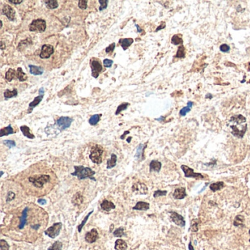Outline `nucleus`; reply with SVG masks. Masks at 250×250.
I'll return each mask as SVG.
<instances>
[{
    "label": "nucleus",
    "mask_w": 250,
    "mask_h": 250,
    "mask_svg": "<svg viewBox=\"0 0 250 250\" xmlns=\"http://www.w3.org/2000/svg\"><path fill=\"white\" fill-rule=\"evenodd\" d=\"M29 183V193H33V190L37 189L36 196H43L54 186L51 175L45 173L33 174L27 177L26 181L23 184Z\"/></svg>",
    "instance_id": "nucleus-1"
},
{
    "label": "nucleus",
    "mask_w": 250,
    "mask_h": 250,
    "mask_svg": "<svg viewBox=\"0 0 250 250\" xmlns=\"http://www.w3.org/2000/svg\"><path fill=\"white\" fill-rule=\"evenodd\" d=\"M229 122H231L230 128L232 129V134L235 137L242 139L247 130L246 117L242 114H238L231 117Z\"/></svg>",
    "instance_id": "nucleus-2"
},
{
    "label": "nucleus",
    "mask_w": 250,
    "mask_h": 250,
    "mask_svg": "<svg viewBox=\"0 0 250 250\" xmlns=\"http://www.w3.org/2000/svg\"><path fill=\"white\" fill-rule=\"evenodd\" d=\"M74 169L75 171L73 173H71V175L76 176L79 180L89 178L95 181V179L93 177L95 172L92 170L91 168L85 167L84 166H74Z\"/></svg>",
    "instance_id": "nucleus-3"
},
{
    "label": "nucleus",
    "mask_w": 250,
    "mask_h": 250,
    "mask_svg": "<svg viewBox=\"0 0 250 250\" xmlns=\"http://www.w3.org/2000/svg\"><path fill=\"white\" fill-rule=\"evenodd\" d=\"M103 149L99 144H95L91 147L89 158L93 163L100 164L102 162V155H103Z\"/></svg>",
    "instance_id": "nucleus-4"
},
{
    "label": "nucleus",
    "mask_w": 250,
    "mask_h": 250,
    "mask_svg": "<svg viewBox=\"0 0 250 250\" xmlns=\"http://www.w3.org/2000/svg\"><path fill=\"white\" fill-rule=\"evenodd\" d=\"M45 29H46V22L42 18L33 20L29 26V29L31 32H43L45 30Z\"/></svg>",
    "instance_id": "nucleus-5"
},
{
    "label": "nucleus",
    "mask_w": 250,
    "mask_h": 250,
    "mask_svg": "<svg viewBox=\"0 0 250 250\" xmlns=\"http://www.w3.org/2000/svg\"><path fill=\"white\" fill-rule=\"evenodd\" d=\"M62 224L61 222L54 223L52 226H51L48 229H45L44 233L51 238H55L56 236L59 235L61 229H62Z\"/></svg>",
    "instance_id": "nucleus-6"
},
{
    "label": "nucleus",
    "mask_w": 250,
    "mask_h": 250,
    "mask_svg": "<svg viewBox=\"0 0 250 250\" xmlns=\"http://www.w3.org/2000/svg\"><path fill=\"white\" fill-rule=\"evenodd\" d=\"M90 67L92 70V76L95 78H98L102 71V65L100 61L96 58H92L90 59Z\"/></svg>",
    "instance_id": "nucleus-7"
},
{
    "label": "nucleus",
    "mask_w": 250,
    "mask_h": 250,
    "mask_svg": "<svg viewBox=\"0 0 250 250\" xmlns=\"http://www.w3.org/2000/svg\"><path fill=\"white\" fill-rule=\"evenodd\" d=\"M73 120V119L69 117H60L56 120L55 125L57 126L59 131H62V130L68 128L71 125Z\"/></svg>",
    "instance_id": "nucleus-8"
},
{
    "label": "nucleus",
    "mask_w": 250,
    "mask_h": 250,
    "mask_svg": "<svg viewBox=\"0 0 250 250\" xmlns=\"http://www.w3.org/2000/svg\"><path fill=\"white\" fill-rule=\"evenodd\" d=\"M181 169L183 171V172H184L185 177H194V178L197 179V180H199V179H200V180L204 179V176L202 174L196 173V172H194V169L188 167L186 165H181Z\"/></svg>",
    "instance_id": "nucleus-9"
},
{
    "label": "nucleus",
    "mask_w": 250,
    "mask_h": 250,
    "mask_svg": "<svg viewBox=\"0 0 250 250\" xmlns=\"http://www.w3.org/2000/svg\"><path fill=\"white\" fill-rule=\"evenodd\" d=\"M54 47L49 44H44L42 45L41 51L40 53V57L41 59H48L54 54Z\"/></svg>",
    "instance_id": "nucleus-10"
},
{
    "label": "nucleus",
    "mask_w": 250,
    "mask_h": 250,
    "mask_svg": "<svg viewBox=\"0 0 250 250\" xmlns=\"http://www.w3.org/2000/svg\"><path fill=\"white\" fill-rule=\"evenodd\" d=\"M1 13L6 15L7 18L11 21H14L15 18V11L8 4H4L1 10Z\"/></svg>",
    "instance_id": "nucleus-11"
},
{
    "label": "nucleus",
    "mask_w": 250,
    "mask_h": 250,
    "mask_svg": "<svg viewBox=\"0 0 250 250\" xmlns=\"http://www.w3.org/2000/svg\"><path fill=\"white\" fill-rule=\"evenodd\" d=\"M170 217L172 221H173L175 224L180 227H184L185 225V221L184 220V218L181 216V215L178 214L176 212H171L170 213Z\"/></svg>",
    "instance_id": "nucleus-12"
},
{
    "label": "nucleus",
    "mask_w": 250,
    "mask_h": 250,
    "mask_svg": "<svg viewBox=\"0 0 250 250\" xmlns=\"http://www.w3.org/2000/svg\"><path fill=\"white\" fill-rule=\"evenodd\" d=\"M84 238H85L86 241L89 243H92L96 241L98 238V232L97 229L95 228L91 229L89 232L86 233Z\"/></svg>",
    "instance_id": "nucleus-13"
},
{
    "label": "nucleus",
    "mask_w": 250,
    "mask_h": 250,
    "mask_svg": "<svg viewBox=\"0 0 250 250\" xmlns=\"http://www.w3.org/2000/svg\"><path fill=\"white\" fill-rule=\"evenodd\" d=\"M132 191L136 194H147V187L143 183H136L132 186Z\"/></svg>",
    "instance_id": "nucleus-14"
},
{
    "label": "nucleus",
    "mask_w": 250,
    "mask_h": 250,
    "mask_svg": "<svg viewBox=\"0 0 250 250\" xmlns=\"http://www.w3.org/2000/svg\"><path fill=\"white\" fill-rule=\"evenodd\" d=\"M29 207H25L24 209H23V212H22V213H21V217L19 218L20 223H19V224H18V229H22L24 228L25 225H26V223H27L28 213H29Z\"/></svg>",
    "instance_id": "nucleus-15"
},
{
    "label": "nucleus",
    "mask_w": 250,
    "mask_h": 250,
    "mask_svg": "<svg viewBox=\"0 0 250 250\" xmlns=\"http://www.w3.org/2000/svg\"><path fill=\"white\" fill-rule=\"evenodd\" d=\"M147 147V143L145 144H139L138 147H136V153H135V157L138 160L142 161L144 159V151L145 147Z\"/></svg>",
    "instance_id": "nucleus-16"
},
{
    "label": "nucleus",
    "mask_w": 250,
    "mask_h": 250,
    "mask_svg": "<svg viewBox=\"0 0 250 250\" xmlns=\"http://www.w3.org/2000/svg\"><path fill=\"white\" fill-rule=\"evenodd\" d=\"M43 96H44V94H39L38 96L35 97V98H34V100H33L30 103H29V109H28L27 113H31V112H32L33 109H34V108L35 107V106H37V105H38L39 103H40V101H41V100H43Z\"/></svg>",
    "instance_id": "nucleus-17"
},
{
    "label": "nucleus",
    "mask_w": 250,
    "mask_h": 250,
    "mask_svg": "<svg viewBox=\"0 0 250 250\" xmlns=\"http://www.w3.org/2000/svg\"><path fill=\"white\" fill-rule=\"evenodd\" d=\"M187 196L185 188H177L174 190L173 193V197L175 199H183Z\"/></svg>",
    "instance_id": "nucleus-18"
},
{
    "label": "nucleus",
    "mask_w": 250,
    "mask_h": 250,
    "mask_svg": "<svg viewBox=\"0 0 250 250\" xmlns=\"http://www.w3.org/2000/svg\"><path fill=\"white\" fill-rule=\"evenodd\" d=\"M100 207H101V208L103 209V210L109 212L111 210H112V209L115 208V205H114L112 202H111V201L107 200V199H104V200L101 202V204H100Z\"/></svg>",
    "instance_id": "nucleus-19"
},
{
    "label": "nucleus",
    "mask_w": 250,
    "mask_h": 250,
    "mask_svg": "<svg viewBox=\"0 0 250 250\" xmlns=\"http://www.w3.org/2000/svg\"><path fill=\"white\" fill-rule=\"evenodd\" d=\"M29 72H30L31 74L35 75V76L42 75L44 72L43 67H38V66L29 65Z\"/></svg>",
    "instance_id": "nucleus-20"
},
{
    "label": "nucleus",
    "mask_w": 250,
    "mask_h": 250,
    "mask_svg": "<svg viewBox=\"0 0 250 250\" xmlns=\"http://www.w3.org/2000/svg\"><path fill=\"white\" fill-rule=\"evenodd\" d=\"M161 169V163L160 161H157V160H152L150 163V171L152 172H158Z\"/></svg>",
    "instance_id": "nucleus-21"
},
{
    "label": "nucleus",
    "mask_w": 250,
    "mask_h": 250,
    "mask_svg": "<svg viewBox=\"0 0 250 250\" xmlns=\"http://www.w3.org/2000/svg\"><path fill=\"white\" fill-rule=\"evenodd\" d=\"M83 199H84V198H83V196L81 195V193L77 192L76 194L73 195V198H72V203L75 206H79L83 202Z\"/></svg>",
    "instance_id": "nucleus-22"
},
{
    "label": "nucleus",
    "mask_w": 250,
    "mask_h": 250,
    "mask_svg": "<svg viewBox=\"0 0 250 250\" xmlns=\"http://www.w3.org/2000/svg\"><path fill=\"white\" fill-rule=\"evenodd\" d=\"M150 207V204L148 202H142V201H139L136 203V205L133 207V210H148Z\"/></svg>",
    "instance_id": "nucleus-23"
},
{
    "label": "nucleus",
    "mask_w": 250,
    "mask_h": 250,
    "mask_svg": "<svg viewBox=\"0 0 250 250\" xmlns=\"http://www.w3.org/2000/svg\"><path fill=\"white\" fill-rule=\"evenodd\" d=\"M133 43V40L132 38H124L120 39L119 40V43L121 45V47L123 48L124 51H126L127 48Z\"/></svg>",
    "instance_id": "nucleus-24"
},
{
    "label": "nucleus",
    "mask_w": 250,
    "mask_h": 250,
    "mask_svg": "<svg viewBox=\"0 0 250 250\" xmlns=\"http://www.w3.org/2000/svg\"><path fill=\"white\" fill-rule=\"evenodd\" d=\"M128 248L126 242L122 239H117L115 241L114 249L116 250H126Z\"/></svg>",
    "instance_id": "nucleus-25"
},
{
    "label": "nucleus",
    "mask_w": 250,
    "mask_h": 250,
    "mask_svg": "<svg viewBox=\"0 0 250 250\" xmlns=\"http://www.w3.org/2000/svg\"><path fill=\"white\" fill-rule=\"evenodd\" d=\"M193 105H194V102L193 101L189 100V101L187 102V106H185V107L182 108V109L180 110V111H179L180 115L182 116V117L186 115L187 113H188L191 110V108H192Z\"/></svg>",
    "instance_id": "nucleus-26"
},
{
    "label": "nucleus",
    "mask_w": 250,
    "mask_h": 250,
    "mask_svg": "<svg viewBox=\"0 0 250 250\" xmlns=\"http://www.w3.org/2000/svg\"><path fill=\"white\" fill-rule=\"evenodd\" d=\"M20 129H21L22 133L23 134V136H26V137L29 138V139H34V135L31 133L30 129H29V127L26 126V125H21V126L20 127Z\"/></svg>",
    "instance_id": "nucleus-27"
},
{
    "label": "nucleus",
    "mask_w": 250,
    "mask_h": 250,
    "mask_svg": "<svg viewBox=\"0 0 250 250\" xmlns=\"http://www.w3.org/2000/svg\"><path fill=\"white\" fill-rule=\"evenodd\" d=\"M17 95H18V90H17L15 88H14L12 90L6 89L4 92V96L5 100H7V99L11 98H14V97H16Z\"/></svg>",
    "instance_id": "nucleus-28"
},
{
    "label": "nucleus",
    "mask_w": 250,
    "mask_h": 250,
    "mask_svg": "<svg viewBox=\"0 0 250 250\" xmlns=\"http://www.w3.org/2000/svg\"><path fill=\"white\" fill-rule=\"evenodd\" d=\"M117 155L114 153H112L111 155V158L107 161V165H106V168L107 169H111V168L114 167L117 164Z\"/></svg>",
    "instance_id": "nucleus-29"
},
{
    "label": "nucleus",
    "mask_w": 250,
    "mask_h": 250,
    "mask_svg": "<svg viewBox=\"0 0 250 250\" xmlns=\"http://www.w3.org/2000/svg\"><path fill=\"white\" fill-rule=\"evenodd\" d=\"M233 225L235 227H244V217L241 215H238L235 217Z\"/></svg>",
    "instance_id": "nucleus-30"
},
{
    "label": "nucleus",
    "mask_w": 250,
    "mask_h": 250,
    "mask_svg": "<svg viewBox=\"0 0 250 250\" xmlns=\"http://www.w3.org/2000/svg\"><path fill=\"white\" fill-rule=\"evenodd\" d=\"M15 78H16V71L14 69L9 68L5 73V79L10 82Z\"/></svg>",
    "instance_id": "nucleus-31"
},
{
    "label": "nucleus",
    "mask_w": 250,
    "mask_h": 250,
    "mask_svg": "<svg viewBox=\"0 0 250 250\" xmlns=\"http://www.w3.org/2000/svg\"><path fill=\"white\" fill-rule=\"evenodd\" d=\"M12 133H14V130L11 125H9L8 126L5 127V128H1L0 130V136L1 137L4 136H8V135L12 134Z\"/></svg>",
    "instance_id": "nucleus-32"
},
{
    "label": "nucleus",
    "mask_w": 250,
    "mask_h": 250,
    "mask_svg": "<svg viewBox=\"0 0 250 250\" xmlns=\"http://www.w3.org/2000/svg\"><path fill=\"white\" fill-rule=\"evenodd\" d=\"M171 43L175 45H183V40L182 39L181 34H174V35L172 36V39H171Z\"/></svg>",
    "instance_id": "nucleus-33"
},
{
    "label": "nucleus",
    "mask_w": 250,
    "mask_h": 250,
    "mask_svg": "<svg viewBox=\"0 0 250 250\" xmlns=\"http://www.w3.org/2000/svg\"><path fill=\"white\" fill-rule=\"evenodd\" d=\"M16 78L20 81H25L27 79V76L25 73H23L21 67H18L16 70Z\"/></svg>",
    "instance_id": "nucleus-34"
},
{
    "label": "nucleus",
    "mask_w": 250,
    "mask_h": 250,
    "mask_svg": "<svg viewBox=\"0 0 250 250\" xmlns=\"http://www.w3.org/2000/svg\"><path fill=\"white\" fill-rule=\"evenodd\" d=\"M224 186V182H217V183H211L210 185V189L212 191H217L218 190L221 189Z\"/></svg>",
    "instance_id": "nucleus-35"
},
{
    "label": "nucleus",
    "mask_w": 250,
    "mask_h": 250,
    "mask_svg": "<svg viewBox=\"0 0 250 250\" xmlns=\"http://www.w3.org/2000/svg\"><path fill=\"white\" fill-rule=\"evenodd\" d=\"M101 114H96L91 116L90 118L89 119V123L91 125H95L98 124V122L100 121V117H101Z\"/></svg>",
    "instance_id": "nucleus-36"
},
{
    "label": "nucleus",
    "mask_w": 250,
    "mask_h": 250,
    "mask_svg": "<svg viewBox=\"0 0 250 250\" xmlns=\"http://www.w3.org/2000/svg\"><path fill=\"white\" fill-rule=\"evenodd\" d=\"M185 56V48L183 45H180L177 48L176 54L174 55L175 58H184Z\"/></svg>",
    "instance_id": "nucleus-37"
},
{
    "label": "nucleus",
    "mask_w": 250,
    "mask_h": 250,
    "mask_svg": "<svg viewBox=\"0 0 250 250\" xmlns=\"http://www.w3.org/2000/svg\"><path fill=\"white\" fill-rule=\"evenodd\" d=\"M45 4H46V6L49 9H55L57 8L58 6H59V4H58V1L56 0H48V1H45Z\"/></svg>",
    "instance_id": "nucleus-38"
},
{
    "label": "nucleus",
    "mask_w": 250,
    "mask_h": 250,
    "mask_svg": "<svg viewBox=\"0 0 250 250\" xmlns=\"http://www.w3.org/2000/svg\"><path fill=\"white\" fill-rule=\"evenodd\" d=\"M62 243L60 241H55L50 247L48 248V250H62Z\"/></svg>",
    "instance_id": "nucleus-39"
},
{
    "label": "nucleus",
    "mask_w": 250,
    "mask_h": 250,
    "mask_svg": "<svg viewBox=\"0 0 250 250\" xmlns=\"http://www.w3.org/2000/svg\"><path fill=\"white\" fill-rule=\"evenodd\" d=\"M128 106H129V103H121L120 105H119V106H117V110H116V111H115L116 115L120 114L121 111H123V110L126 109Z\"/></svg>",
    "instance_id": "nucleus-40"
},
{
    "label": "nucleus",
    "mask_w": 250,
    "mask_h": 250,
    "mask_svg": "<svg viewBox=\"0 0 250 250\" xmlns=\"http://www.w3.org/2000/svg\"><path fill=\"white\" fill-rule=\"evenodd\" d=\"M92 212H93V210H92V211H90L89 212V213H88V214L87 215V216H85V217H84V220H83L82 221H81V224H79V225L78 226V231L79 232H81V229H82V228H83V227H84V224H86V222H87V219L88 218H89V216H90L91 214H92Z\"/></svg>",
    "instance_id": "nucleus-41"
},
{
    "label": "nucleus",
    "mask_w": 250,
    "mask_h": 250,
    "mask_svg": "<svg viewBox=\"0 0 250 250\" xmlns=\"http://www.w3.org/2000/svg\"><path fill=\"white\" fill-rule=\"evenodd\" d=\"M113 235L115 237H122L124 235V228L123 227H119L116 229L113 232Z\"/></svg>",
    "instance_id": "nucleus-42"
},
{
    "label": "nucleus",
    "mask_w": 250,
    "mask_h": 250,
    "mask_svg": "<svg viewBox=\"0 0 250 250\" xmlns=\"http://www.w3.org/2000/svg\"><path fill=\"white\" fill-rule=\"evenodd\" d=\"M10 246L7 243V242L4 239L0 240V250H9Z\"/></svg>",
    "instance_id": "nucleus-43"
},
{
    "label": "nucleus",
    "mask_w": 250,
    "mask_h": 250,
    "mask_svg": "<svg viewBox=\"0 0 250 250\" xmlns=\"http://www.w3.org/2000/svg\"><path fill=\"white\" fill-rule=\"evenodd\" d=\"M78 7L81 10H86L87 8V3L88 1L87 0H79L78 1Z\"/></svg>",
    "instance_id": "nucleus-44"
},
{
    "label": "nucleus",
    "mask_w": 250,
    "mask_h": 250,
    "mask_svg": "<svg viewBox=\"0 0 250 250\" xmlns=\"http://www.w3.org/2000/svg\"><path fill=\"white\" fill-rule=\"evenodd\" d=\"M98 2L100 3V7H99V10L102 11L104 9H106L108 6V0H99Z\"/></svg>",
    "instance_id": "nucleus-45"
},
{
    "label": "nucleus",
    "mask_w": 250,
    "mask_h": 250,
    "mask_svg": "<svg viewBox=\"0 0 250 250\" xmlns=\"http://www.w3.org/2000/svg\"><path fill=\"white\" fill-rule=\"evenodd\" d=\"M167 194V191H162V190H156V191L154 192L153 194V196L155 198L156 197H158V196H165L166 194Z\"/></svg>",
    "instance_id": "nucleus-46"
},
{
    "label": "nucleus",
    "mask_w": 250,
    "mask_h": 250,
    "mask_svg": "<svg viewBox=\"0 0 250 250\" xmlns=\"http://www.w3.org/2000/svg\"><path fill=\"white\" fill-rule=\"evenodd\" d=\"M219 49L221 52H229V50H230V46L227 44H221L219 47Z\"/></svg>",
    "instance_id": "nucleus-47"
},
{
    "label": "nucleus",
    "mask_w": 250,
    "mask_h": 250,
    "mask_svg": "<svg viewBox=\"0 0 250 250\" xmlns=\"http://www.w3.org/2000/svg\"><path fill=\"white\" fill-rule=\"evenodd\" d=\"M3 143H4L6 146H7L9 148H12V147H15V145H16L15 141L13 140H4L3 141Z\"/></svg>",
    "instance_id": "nucleus-48"
},
{
    "label": "nucleus",
    "mask_w": 250,
    "mask_h": 250,
    "mask_svg": "<svg viewBox=\"0 0 250 250\" xmlns=\"http://www.w3.org/2000/svg\"><path fill=\"white\" fill-rule=\"evenodd\" d=\"M114 48H115V43H112L110 44L109 46L106 47L105 51H106V54H111L114 50Z\"/></svg>",
    "instance_id": "nucleus-49"
},
{
    "label": "nucleus",
    "mask_w": 250,
    "mask_h": 250,
    "mask_svg": "<svg viewBox=\"0 0 250 250\" xmlns=\"http://www.w3.org/2000/svg\"><path fill=\"white\" fill-rule=\"evenodd\" d=\"M103 65H104L106 67H111L113 64V61L109 59H105L104 60H103Z\"/></svg>",
    "instance_id": "nucleus-50"
},
{
    "label": "nucleus",
    "mask_w": 250,
    "mask_h": 250,
    "mask_svg": "<svg viewBox=\"0 0 250 250\" xmlns=\"http://www.w3.org/2000/svg\"><path fill=\"white\" fill-rule=\"evenodd\" d=\"M15 194H14L13 192H12V191H9V192L7 193V202L12 200V199L15 198Z\"/></svg>",
    "instance_id": "nucleus-51"
},
{
    "label": "nucleus",
    "mask_w": 250,
    "mask_h": 250,
    "mask_svg": "<svg viewBox=\"0 0 250 250\" xmlns=\"http://www.w3.org/2000/svg\"><path fill=\"white\" fill-rule=\"evenodd\" d=\"M191 229L192 232H196L198 230V223H193L191 226Z\"/></svg>",
    "instance_id": "nucleus-52"
},
{
    "label": "nucleus",
    "mask_w": 250,
    "mask_h": 250,
    "mask_svg": "<svg viewBox=\"0 0 250 250\" xmlns=\"http://www.w3.org/2000/svg\"><path fill=\"white\" fill-rule=\"evenodd\" d=\"M165 27H166V23H165L164 21H162V22H161V25H159V26H158V27L156 28V29H155V32H158V31L161 30V29H164Z\"/></svg>",
    "instance_id": "nucleus-53"
},
{
    "label": "nucleus",
    "mask_w": 250,
    "mask_h": 250,
    "mask_svg": "<svg viewBox=\"0 0 250 250\" xmlns=\"http://www.w3.org/2000/svg\"><path fill=\"white\" fill-rule=\"evenodd\" d=\"M8 1L14 4H21V2H23L22 0H8Z\"/></svg>",
    "instance_id": "nucleus-54"
},
{
    "label": "nucleus",
    "mask_w": 250,
    "mask_h": 250,
    "mask_svg": "<svg viewBox=\"0 0 250 250\" xmlns=\"http://www.w3.org/2000/svg\"><path fill=\"white\" fill-rule=\"evenodd\" d=\"M37 202H38V203L41 205H45V204L47 203L46 200H45V199H39L38 200H37Z\"/></svg>",
    "instance_id": "nucleus-55"
},
{
    "label": "nucleus",
    "mask_w": 250,
    "mask_h": 250,
    "mask_svg": "<svg viewBox=\"0 0 250 250\" xmlns=\"http://www.w3.org/2000/svg\"><path fill=\"white\" fill-rule=\"evenodd\" d=\"M130 132H129V130H126V131H125V133H123V134L122 135V136H120V139H125V135L126 134H128V133H129Z\"/></svg>",
    "instance_id": "nucleus-56"
},
{
    "label": "nucleus",
    "mask_w": 250,
    "mask_h": 250,
    "mask_svg": "<svg viewBox=\"0 0 250 250\" xmlns=\"http://www.w3.org/2000/svg\"><path fill=\"white\" fill-rule=\"evenodd\" d=\"M212 98H213V95H212V94H210V93H207L206 94V95H205V98L211 99Z\"/></svg>",
    "instance_id": "nucleus-57"
},
{
    "label": "nucleus",
    "mask_w": 250,
    "mask_h": 250,
    "mask_svg": "<svg viewBox=\"0 0 250 250\" xmlns=\"http://www.w3.org/2000/svg\"><path fill=\"white\" fill-rule=\"evenodd\" d=\"M135 26H136V29H137V32H142V30H141V29L140 27H139V26L138 24H135Z\"/></svg>",
    "instance_id": "nucleus-58"
},
{
    "label": "nucleus",
    "mask_w": 250,
    "mask_h": 250,
    "mask_svg": "<svg viewBox=\"0 0 250 250\" xmlns=\"http://www.w3.org/2000/svg\"><path fill=\"white\" fill-rule=\"evenodd\" d=\"M188 249H189V250H194V248H193L192 244H191V242H190L189 244H188Z\"/></svg>",
    "instance_id": "nucleus-59"
},
{
    "label": "nucleus",
    "mask_w": 250,
    "mask_h": 250,
    "mask_svg": "<svg viewBox=\"0 0 250 250\" xmlns=\"http://www.w3.org/2000/svg\"><path fill=\"white\" fill-rule=\"evenodd\" d=\"M1 49H4V43L3 41H1Z\"/></svg>",
    "instance_id": "nucleus-60"
},
{
    "label": "nucleus",
    "mask_w": 250,
    "mask_h": 250,
    "mask_svg": "<svg viewBox=\"0 0 250 250\" xmlns=\"http://www.w3.org/2000/svg\"><path fill=\"white\" fill-rule=\"evenodd\" d=\"M131 139H132L131 137H128V139H127V141H128V142H130V140H131Z\"/></svg>",
    "instance_id": "nucleus-61"
},
{
    "label": "nucleus",
    "mask_w": 250,
    "mask_h": 250,
    "mask_svg": "<svg viewBox=\"0 0 250 250\" xmlns=\"http://www.w3.org/2000/svg\"><path fill=\"white\" fill-rule=\"evenodd\" d=\"M0 23H1V27H2V21H0Z\"/></svg>",
    "instance_id": "nucleus-62"
},
{
    "label": "nucleus",
    "mask_w": 250,
    "mask_h": 250,
    "mask_svg": "<svg viewBox=\"0 0 250 250\" xmlns=\"http://www.w3.org/2000/svg\"><path fill=\"white\" fill-rule=\"evenodd\" d=\"M249 235H250V229L249 230ZM249 242H250V239H249Z\"/></svg>",
    "instance_id": "nucleus-63"
}]
</instances>
